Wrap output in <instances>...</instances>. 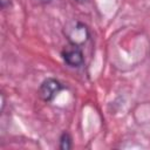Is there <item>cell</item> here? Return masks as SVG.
Returning <instances> with one entry per match:
<instances>
[{
	"mask_svg": "<svg viewBox=\"0 0 150 150\" xmlns=\"http://www.w3.org/2000/svg\"><path fill=\"white\" fill-rule=\"evenodd\" d=\"M62 33L69 45L77 47H84L91 38L89 26L77 19H71L67 21L63 26Z\"/></svg>",
	"mask_w": 150,
	"mask_h": 150,
	"instance_id": "6da1fadb",
	"label": "cell"
},
{
	"mask_svg": "<svg viewBox=\"0 0 150 150\" xmlns=\"http://www.w3.org/2000/svg\"><path fill=\"white\" fill-rule=\"evenodd\" d=\"M64 89L63 84L55 77H46L38 88V96L45 103L52 102L62 90Z\"/></svg>",
	"mask_w": 150,
	"mask_h": 150,
	"instance_id": "7a4b0ae2",
	"label": "cell"
},
{
	"mask_svg": "<svg viewBox=\"0 0 150 150\" xmlns=\"http://www.w3.org/2000/svg\"><path fill=\"white\" fill-rule=\"evenodd\" d=\"M61 57L63 62L70 68H81L84 64V53L82 47L67 45L61 50Z\"/></svg>",
	"mask_w": 150,
	"mask_h": 150,
	"instance_id": "3957f363",
	"label": "cell"
},
{
	"mask_svg": "<svg viewBox=\"0 0 150 150\" xmlns=\"http://www.w3.org/2000/svg\"><path fill=\"white\" fill-rule=\"evenodd\" d=\"M74 143H73V137L69 131L64 130L61 132L59 137V149L60 150H70L73 149Z\"/></svg>",
	"mask_w": 150,
	"mask_h": 150,
	"instance_id": "277c9868",
	"label": "cell"
},
{
	"mask_svg": "<svg viewBox=\"0 0 150 150\" xmlns=\"http://www.w3.org/2000/svg\"><path fill=\"white\" fill-rule=\"evenodd\" d=\"M38 1H40V2H49L52 0H38Z\"/></svg>",
	"mask_w": 150,
	"mask_h": 150,
	"instance_id": "5b68a950",
	"label": "cell"
},
{
	"mask_svg": "<svg viewBox=\"0 0 150 150\" xmlns=\"http://www.w3.org/2000/svg\"><path fill=\"white\" fill-rule=\"evenodd\" d=\"M75 1H76V2H84L86 0H75Z\"/></svg>",
	"mask_w": 150,
	"mask_h": 150,
	"instance_id": "8992f818",
	"label": "cell"
}]
</instances>
